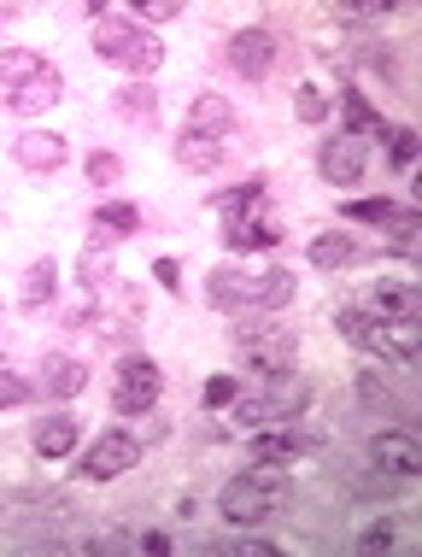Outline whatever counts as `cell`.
Returning a JSON list of instances; mask_svg holds the SVG:
<instances>
[{"label":"cell","instance_id":"obj_9","mask_svg":"<svg viewBox=\"0 0 422 557\" xmlns=\"http://www.w3.org/2000/svg\"><path fill=\"white\" fill-rule=\"evenodd\" d=\"M276 53H282V41L270 36L264 24H247V29H235V36L223 41L229 71H235V77H247V83H264L270 71H276Z\"/></svg>","mask_w":422,"mask_h":557},{"label":"cell","instance_id":"obj_23","mask_svg":"<svg viewBox=\"0 0 422 557\" xmlns=\"http://www.w3.org/2000/svg\"><path fill=\"white\" fill-rule=\"evenodd\" d=\"M306 259H311V270H323V276H328V270L358 264V259H364V247H358V235H340V230H335V235H316Z\"/></svg>","mask_w":422,"mask_h":557},{"label":"cell","instance_id":"obj_26","mask_svg":"<svg viewBox=\"0 0 422 557\" xmlns=\"http://www.w3.org/2000/svg\"><path fill=\"white\" fill-rule=\"evenodd\" d=\"M176 164H183V171H218V164H223V141L183 129V135H176Z\"/></svg>","mask_w":422,"mask_h":557},{"label":"cell","instance_id":"obj_27","mask_svg":"<svg viewBox=\"0 0 422 557\" xmlns=\"http://www.w3.org/2000/svg\"><path fill=\"white\" fill-rule=\"evenodd\" d=\"M211 212H223V218L264 212V176H247V183H240V188H229V194H211Z\"/></svg>","mask_w":422,"mask_h":557},{"label":"cell","instance_id":"obj_7","mask_svg":"<svg viewBox=\"0 0 422 557\" xmlns=\"http://www.w3.org/2000/svg\"><path fill=\"white\" fill-rule=\"evenodd\" d=\"M135 463H141V441H135V429H105V434H95V446L77 458V475L100 487V481L129 475Z\"/></svg>","mask_w":422,"mask_h":557},{"label":"cell","instance_id":"obj_22","mask_svg":"<svg viewBox=\"0 0 422 557\" xmlns=\"http://www.w3.org/2000/svg\"><path fill=\"white\" fill-rule=\"evenodd\" d=\"M335 329H340V341L352 346V352H375V358H382V323H375L364 306H340Z\"/></svg>","mask_w":422,"mask_h":557},{"label":"cell","instance_id":"obj_6","mask_svg":"<svg viewBox=\"0 0 422 557\" xmlns=\"http://www.w3.org/2000/svg\"><path fill=\"white\" fill-rule=\"evenodd\" d=\"M323 446H328V434L311 429L306 417H294V423H276V429H252L247 458H252V463H282V470H288L294 458H306V451H323Z\"/></svg>","mask_w":422,"mask_h":557},{"label":"cell","instance_id":"obj_34","mask_svg":"<svg viewBox=\"0 0 422 557\" xmlns=\"http://www.w3.org/2000/svg\"><path fill=\"white\" fill-rule=\"evenodd\" d=\"M382 141H387V159H394V171H411V164H417V147H422V135H417L411 124H394V129L382 135Z\"/></svg>","mask_w":422,"mask_h":557},{"label":"cell","instance_id":"obj_28","mask_svg":"<svg viewBox=\"0 0 422 557\" xmlns=\"http://www.w3.org/2000/svg\"><path fill=\"white\" fill-rule=\"evenodd\" d=\"M417 352H422V329H417V318L382 323V358H405V364H417Z\"/></svg>","mask_w":422,"mask_h":557},{"label":"cell","instance_id":"obj_35","mask_svg":"<svg viewBox=\"0 0 422 557\" xmlns=\"http://www.w3.org/2000/svg\"><path fill=\"white\" fill-rule=\"evenodd\" d=\"M77 282H83L88 299L112 288V264H105V252H83V259H77Z\"/></svg>","mask_w":422,"mask_h":557},{"label":"cell","instance_id":"obj_2","mask_svg":"<svg viewBox=\"0 0 422 557\" xmlns=\"http://www.w3.org/2000/svg\"><path fill=\"white\" fill-rule=\"evenodd\" d=\"M229 341H235V364L247 370V375H259V382H270V375H288L294 358H299V335H294V329H276L264 311H259V318H240L229 329Z\"/></svg>","mask_w":422,"mask_h":557},{"label":"cell","instance_id":"obj_5","mask_svg":"<svg viewBox=\"0 0 422 557\" xmlns=\"http://www.w3.org/2000/svg\"><path fill=\"white\" fill-rule=\"evenodd\" d=\"M164 394V370L153 364L147 352H124L117 358V375H112V411L117 417H141L153 411Z\"/></svg>","mask_w":422,"mask_h":557},{"label":"cell","instance_id":"obj_39","mask_svg":"<svg viewBox=\"0 0 422 557\" xmlns=\"http://www.w3.org/2000/svg\"><path fill=\"white\" fill-rule=\"evenodd\" d=\"M12 405H29V382H24L18 370L0 364V411H12Z\"/></svg>","mask_w":422,"mask_h":557},{"label":"cell","instance_id":"obj_41","mask_svg":"<svg viewBox=\"0 0 422 557\" xmlns=\"http://www.w3.org/2000/svg\"><path fill=\"white\" fill-rule=\"evenodd\" d=\"M153 282L164 294H183V264H176V259H153Z\"/></svg>","mask_w":422,"mask_h":557},{"label":"cell","instance_id":"obj_17","mask_svg":"<svg viewBox=\"0 0 422 557\" xmlns=\"http://www.w3.org/2000/svg\"><path fill=\"white\" fill-rule=\"evenodd\" d=\"M335 107L346 112V135H358V141H382V135L394 129L382 112H375V100H370L358 83H346V88H340V95H335Z\"/></svg>","mask_w":422,"mask_h":557},{"label":"cell","instance_id":"obj_43","mask_svg":"<svg viewBox=\"0 0 422 557\" xmlns=\"http://www.w3.org/2000/svg\"><path fill=\"white\" fill-rule=\"evenodd\" d=\"M141 552H147V557H171V534H164V529H147V534H141Z\"/></svg>","mask_w":422,"mask_h":557},{"label":"cell","instance_id":"obj_12","mask_svg":"<svg viewBox=\"0 0 422 557\" xmlns=\"http://www.w3.org/2000/svg\"><path fill=\"white\" fill-rule=\"evenodd\" d=\"M370 318L375 323H399V318H422V294H417V282H405V276H375L370 282Z\"/></svg>","mask_w":422,"mask_h":557},{"label":"cell","instance_id":"obj_18","mask_svg":"<svg viewBox=\"0 0 422 557\" xmlns=\"http://www.w3.org/2000/svg\"><path fill=\"white\" fill-rule=\"evenodd\" d=\"M77 441H83V423L71 411H53V417H41L36 429H29V446H36V458H71L77 451Z\"/></svg>","mask_w":422,"mask_h":557},{"label":"cell","instance_id":"obj_33","mask_svg":"<svg viewBox=\"0 0 422 557\" xmlns=\"http://www.w3.org/2000/svg\"><path fill=\"white\" fill-rule=\"evenodd\" d=\"M394 212H399V200H387V194H375V200H346V206H340L346 223H370V230H382Z\"/></svg>","mask_w":422,"mask_h":557},{"label":"cell","instance_id":"obj_30","mask_svg":"<svg viewBox=\"0 0 422 557\" xmlns=\"http://www.w3.org/2000/svg\"><path fill=\"white\" fill-rule=\"evenodd\" d=\"M48 65L36 48H0V88H18L24 77H36V71Z\"/></svg>","mask_w":422,"mask_h":557},{"label":"cell","instance_id":"obj_38","mask_svg":"<svg viewBox=\"0 0 422 557\" xmlns=\"http://www.w3.org/2000/svg\"><path fill=\"white\" fill-rule=\"evenodd\" d=\"M240 399V382H235V375H211V382L200 387V405H206V411H223V405H235Z\"/></svg>","mask_w":422,"mask_h":557},{"label":"cell","instance_id":"obj_36","mask_svg":"<svg viewBox=\"0 0 422 557\" xmlns=\"http://www.w3.org/2000/svg\"><path fill=\"white\" fill-rule=\"evenodd\" d=\"M352 546L364 552V557H382V552H394V546H399V534H394V517H375L370 529L352 540Z\"/></svg>","mask_w":422,"mask_h":557},{"label":"cell","instance_id":"obj_1","mask_svg":"<svg viewBox=\"0 0 422 557\" xmlns=\"http://www.w3.org/2000/svg\"><path fill=\"white\" fill-rule=\"evenodd\" d=\"M288 499H294L288 470H282V463H252V470H240V475L223 481L218 517L229 522V529H259V522H270Z\"/></svg>","mask_w":422,"mask_h":557},{"label":"cell","instance_id":"obj_16","mask_svg":"<svg viewBox=\"0 0 422 557\" xmlns=\"http://www.w3.org/2000/svg\"><path fill=\"white\" fill-rule=\"evenodd\" d=\"M223 240L235 252H276L288 235H282V223L270 212H247V218H223Z\"/></svg>","mask_w":422,"mask_h":557},{"label":"cell","instance_id":"obj_19","mask_svg":"<svg viewBox=\"0 0 422 557\" xmlns=\"http://www.w3.org/2000/svg\"><path fill=\"white\" fill-rule=\"evenodd\" d=\"M41 394H48V399L88 394V364H83V358H71V352H48V358H41Z\"/></svg>","mask_w":422,"mask_h":557},{"label":"cell","instance_id":"obj_14","mask_svg":"<svg viewBox=\"0 0 422 557\" xmlns=\"http://www.w3.org/2000/svg\"><path fill=\"white\" fill-rule=\"evenodd\" d=\"M65 153H71V147H65V135H59V129H24L18 141H12V159H18L29 176H53L59 164H65Z\"/></svg>","mask_w":422,"mask_h":557},{"label":"cell","instance_id":"obj_4","mask_svg":"<svg viewBox=\"0 0 422 557\" xmlns=\"http://www.w3.org/2000/svg\"><path fill=\"white\" fill-rule=\"evenodd\" d=\"M95 53L105 59V65L129 71L135 83H147L164 65V41L135 18H95Z\"/></svg>","mask_w":422,"mask_h":557},{"label":"cell","instance_id":"obj_15","mask_svg":"<svg viewBox=\"0 0 422 557\" xmlns=\"http://www.w3.org/2000/svg\"><path fill=\"white\" fill-rule=\"evenodd\" d=\"M141 230V212H135L129 200H100L95 206V218H88V252H105V247H117L124 235Z\"/></svg>","mask_w":422,"mask_h":557},{"label":"cell","instance_id":"obj_20","mask_svg":"<svg viewBox=\"0 0 422 557\" xmlns=\"http://www.w3.org/2000/svg\"><path fill=\"white\" fill-rule=\"evenodd\" d=\"M352 394H358V405H364V411H375V417H399V411H405L382 364H364V370H358V375H352Z\"/></svg>","mask_w":422,"mask_h":557},{"label":"cell","instance_id":"obj_44","mask_svg":"<svg viewBox=\"0 0 422 557\" xmlns=\"http://www.w3.org/2000/svg\"><path fill=\"white\" fill-rule=\"evenodd\" d=\"M229 552H235V557H276V546H270V540H235Z\"/></svg>","mask_w":422,"mask_h":557},{"label":"cell","instance_id":"obj_10","mask_svg":"<svg viewBox=\"0 0 422 557\" xmlns=\"http://www.w3.org/2000/svg\"><path fill=\"white\" fill-rule=\"evenodd\" d=\"M316 171H323L335 188H358V183H364V171H370V141L335 129L323 147H316Z\"/></svg>","mask_w":422,"mask_h":557},{"label":"cell","instance_id":"obj_29","mask_svg":"<svg viewBox=\"0 0 422 557\" xmlns=\"http://www.w3.org/2000/svg\"><path fill=\"white\" fill-rule=\"evenodd\" d=\"M417 230H422V212H411V206H399V212L382 223V235H387V252H399V259H411V252H417Z\"/></svg>","mask_w":422,"mask_h":557},{"label":"cell","instance_id":"obj_31","mask_svg":"<svg viewBox=\"0 0 422 557\" xmlns=\"http://www.w3.org/2000/svg\"><path fill=\"white\" fill-rule=\"evenodd\" d=\"M294 288H299L294 270H288V264H270V270H264V288H259V311H264V318H270V311H282V306L294 299Z\"/></svg>","mask_w":422,"mask_h":557},{"label":"cell","instance_id":"obj_3","mask_svg":"<svg viewBox=\"0 0 422 557\" xmlns=\"http://www.w3.org/2000/svg\"><path fill=\"white\" fill-rule=\"evenodd\" d=\"M311 399H316V387H311V375H299V370H288V375H270L264 382V394H240L235 405H229V423L235 429H276V423H294V417H306L311 411Z\"/></svg>","mask_w":422,"mask_h":557},{"label":"cell","instance_id":"obj_8","mask_svg":"<svg viewBox=\"0 0 422 557\" xmlns=\"http://www.w3.org/2000/svg\"><path fill=\"white\" fill-rule=\"evenodd\" d=\"M370 470L399 475V481H417V475H422V441H417V429H405V423L375 429V434H370Z\"/></svg>","mask_w":422,"mask_h":557},{"label":"cell","instance_id":"obj_32","mask_svg":"<svg viewBox=\"0 0 422 557\" xmlns=\"http://www.w3.org/2000/svg\"><path fill=\"white\" fill-rule=\"evenodd\" d=\"M328 112H335V95H323L316 83L294 88V117H299V124H328Z\"/></svg>","mask_w":422,"mask_h":557},{"label":"cell","instance_id":"obj_13","mask_svg":"<svg viewBox=\"0 0 422 557\" xmlns=\"http://www.w3.org/2000/svg\"><path fill=\"white\" fill-rule=\"evenodd\" d=\"M65 100V71L59 65H41L36 77H24L18 88H7V107L12 112H24V117H36V112H48Z\"/></svg>","mask_w":422,"mask_h":557},{"label":"cell","instance_id":"obj_11","mask_svg":"<svg viewBox=\"0 0 422 557\" xmlns=\"http://www.w3.org/2000/svg\"><path fill=\"white\" fill-rule=\"evenodd\" d=\"M259 288H264V270H240V264H218L206 276V299L218 311H259Z\"/></svg>","mask_w":422,"mask_h":557},{"label":"cell","instance_id":"obj_21","mask_svg":"<svg viewBox=\"0 0 422 557\" xmlns=\"http://www.w3.org/2000/svg\"><path fill=\"white\" fill-rule=\"evenodd\" d=\"M194 135H211V141H223V135L235 129V107L223 95H194V107H188V124Z\"/></svg>","mask_w":422,"mask_h":557},{"label":"cell","instance_id":"obj_40","mask_svg":"<svg viewBox=\"0 0 422 557\" xmlns=\"http://www.w3.org/2000/svg\"><path fill=\"white\" fill-rule=\"evenodd\" d=\"M171 18H183L176 0H141V12H135V24H171Z\"/></svg>","mask_w":422,"mask_h":557},{"label":"cell","instance_id":"obj_25","mask_svg":"<svg viewBox=\"0 0 422 557\" xmlns=\"http://www.w3.org/2000/svg\"><path fill=\"white\" fill-rule=\"evenodd\" d=\"M112 112L129 117V124H153V117H159V88L153 83H124L112 95Z\"/></svg>","mask_w":422,"mask_h":557},{"label":"cell","instance_id":"obj_42","mask_svg":"<svg viewBox=\"0 0 422 557\" xmlns=\"http://www.w3.org/2000/svg\"><path fill=\"white\" fill-rule=\"evenodd\" d=\"M164 434H171V423H164L159 411H141V434H135V441H141V446H153V441H164Z\"/></svg>","mask_w":422,"mask_h":557},{"label":"cell","instance_id":"obj_37","mask_svg":"<svg viewBox=\"0 0 422 557\" xmlns=\"http://www.w3.org/2000/svg\"><path fill=\"white\" fill-rule=\"evenodd\" d=\"M88 183H95V188H117V183H124V159H117V153H88Z\"/></svg>","mask_w":422,"mask_h":557},{"label":"cell","instance_id":"obj_24","mask_svg":"<svg viewBox=\"0 0 422 557\" xmlns=\"http://www.w3.org/2000/svg\"><path fill=\"white\" fill-rule=\"evenodd\" d=\"M53 294H59V264L53 259H36L24 270V294H18V306L36 318V311H48L53 306Z\"/></svg>","mask_w":422,"mask_h":557}]
</instances>
